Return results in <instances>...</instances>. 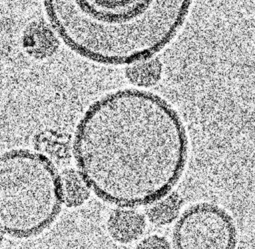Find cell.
<instances>
[{
    "instance_id": "5",
    "label": "cell",
    "mask_w": 255,
    "mask_h": 249,
    "mask_svg": "<svg viewBox=\"0 0 255 249\" xmlns=\"http://www.w3.org/2000/svg\"><path fill=\"white\" fill-rule=\"evenodd\" d=\"M145 227L143 215L131 209L113 211L108 221V229L112 237L124 244L136 241L144 232Z\"/></svg>"
},
{
    "instance_id": "8",
    "label": "cell",
    "mask_w": 255,
    "mask_h": 249,
    "mask_svg": "<svg viewBox=\"0 0 255 249\" xmlns=\"http://www.w3.org/2000/svg\"><path fill=\"white\" fill-rule=\"evenodd\" d=\"M181 203V199L176 193L165 195L149 204L151 205L147 209V217L153 224L168 225L178 216Z\"/></svg>"
},
{
    "instance_id": "7",
    "label": "cell",
    "mask_w": 255,
    "mask_h": 249,
    "mask_svg": "<svg viewBox=\"0 0 255 249\" xmlns=\"http://www.w3.org/2000/svg\"><path fill=\"white\" fill-rule=\"evenodd\" d=\"M163 67L157 59L138 62L129 66L126 70V76L133 85L137 87H150L160 81Z\"/></svg>"
},
{
    "instance_id": "4",
    "label": "cell",
    "mask_w": 255,
    "mask_h": 249,
    "mask_svg": "<svg viewBox=\"0 0 255 249\" xmlns=\"http://www.w3.org/2000/svg\"><path fill=\"white\" fill-rule=\"evenodd\" d=\"M177 249H233L237 231L230 215L210 203H199L187 209L173 230Z\"/></svg>"
},
{
    "instance_id": "10",
    "label": "cell",
    "mask_w": 255,
    "mask_h": 249,
    "mask_svg": "<svg viewBox=\"0 0 255 249\" xmlns=\"http://www.w3.org/2000/svg\"><path fill=\"white\" fill-rule=\"evenodd\" d=\"M1 233H0V243H1V239H2V237H1Z\"/></svg>"
},
{
    "instance_id": "6",
    "label": "cell",
    "mask_w": 255,
    "mask_h": 249,
    "mask_svg": "<svg viewBox=\"0 0 255 249\" xmlns=\"http://www.w3.org/2000/svg\"><path fill=\"white\" fill-rule=\"evenodd\" d=\"M60 176L63 203L67 206H79L89 198L90 188L79 171L66 169Z\"/></svg>"
},
{
    "instance_id": "3",
    "label": "cell",
    "mask_w": 255,
    "mask_h": 249,
    "mask_svg": "<svg viewBox=\"0 0 255 249\" xmlns=\"http://www.w3.org/2000/svg\"><path fill=\"white\" fill-rule=\"evenodd\" d=\"M63 203L61 176L47 157L28 149L0 155V233L20 239L39 235Z\"/></svg>"
},
{
    "instance_id": "9",
    "label": "cell",
    "mask_w": 255,
    "mask_h": 249,
    "mask_svg": "<svg viewBox=\"0 0 255 249\" xmlns=\"http://www.w3.org/2000/svg\"><path fill=\"white\" fill-rule=\"evenodd\" d=\"M170 247L164 237L157 235L147 237L137 245V248L140 249H169Z\"/></svg>"
},
{
    "instance_id": "2",
    "label": "cell",
    "mask_w": 255,
    "mask_h": 249,
    "mask_svg": "<svg viewBox=\"0 0 255 249\" xmlns=\"http://www.w3.org/2000/svg\"><path fill=\"white\" fill-rule=\"evenodd\" d=\"M190 1H47L46 13L65 45L90 61L130 65L168 45Z\"/></svg>"
},
{
    "instance_id": "1",
    "label": "cell",
    "mask_w": 255,
    "mask_h": 249,
    "mask_svg": "<svg viewBox=\"0 0 255 249\" xmlns=\"http://www.w3.org/2000/svg\"><path fill=\"white\" fill-rule=\"evenodd\" d=\"M188 142L178 114L162 98L135 89L95 102L78 125L73 151L99 198L131 208L168 194L180 178Z\"/></svg>"
}]
</instances>
